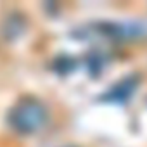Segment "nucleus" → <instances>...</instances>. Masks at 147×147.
I'll return each instance as SVG.
<instances>
[{"mask_svg":"<svg viewBox=\"0 0 147 147\" xmlns=\"http://www.w3.org/2000/svg\"><path fill=\"white\" fill-rule=\"evenodd\" d=\"M47 121V107L35 97H23L9 113L11 126L19 133H35Z\"/></svg>","mask_w":147,"mask_h":147,"instance_id":"nucleus-1","label":"nucleus"},{"mask_svg":"<svg viewBox=\"0 0 147 147\" xmlns=\"http://www.w3.org/2000/svg\"><path fill=\"white\" fill-rule=\"evenodd\" d=\"M102 35L111 38H137L147 35V24L144 23H106L99 28Z\"/></svg>","mask_w":147,"mask_h":147,"instance_id":"nucleus-2","label":"nucleus"},{"mask_svg":"<svg viewBox=\"0 0 147 147\" xmlns=\"http://www.w3.org/2000/svg\"><path fill=\"white\" fill-rule=\"evenodd\" d=\"M135 87H137L135 80H133V78H128V80H125V82H119V83L109 92L107 97H114L116 100H118V99H128L130 94L135 90Z\"/></svg>","mask_w":147,"mask_h":147,"instance_id":"nucleus-3","label":"nucleus"}]
</instances>
